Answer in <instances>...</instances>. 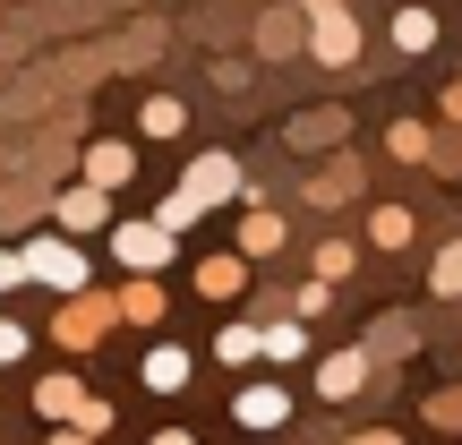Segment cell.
<instances>
[{"label":"cell","instance_id":"1","mask_svg":"<svg viewBox=\"0 0 462 445\" xmlns=\"http://www.w3.org/2000/svg\"><path fill=\"white\" fill-rule=\"evenodd\" d=\"M34 412H43L51 429H86V437H103V429H112V403H103V394H86L78 377H43V385H34Z\"/></svg>","mask_w":462,"mask_h":445},{"label":"cell","instance_id":"2","mask_svg":"<svg viewBox=\"0 0 462 445\" xmlns=\"http://www.w3.org/2000/svg\"><path fill=\"white\" fill-rule=\"evenodd\" d=\"M112 317H120V300H103V292H69V300H60V317H51V343L95 351L103 334H112Z\"/></svg>","mask_w":462,"mask_h":445},{"label":"cell","instance_id":"3","mask_svg":"<svg viewBox=\"0 0 462 445\" xmlns=\"http://www.w3.org/2000/svg\"><path fill=\"white\" fill-rule=\"evenodd\" d=\"M26 274L51 283V292H86V248H69V240H34V248H26Z\"/></svg>","mask_w":462,"mask_h":445},{"label":"cell","instance_id":"4","mask_svg":"<svg viewBox=\"0 0 462 445\" xmlns=\"http://www.w3.org/2000/svg\"><path fill=\"white\" fill-rule=\"evenodd\" d=\"M309 17H317L309 43H317V60H326V69H351V60H360V26H351V9H309Z\"/></svg>","mask_w":462,"mask_h":445},{"label":"cell","instance_id":"5","mask_svg":"<svg viewBox=\"0 0 462 445\" xmlns=\"http://www.w3.org/2000/svg\"><path fill=\"white\" fill-rule=\"evenodd\" d=\"M112 248H120V265H146V274H154V265H171V231L163 223H120Z\"/></svg>","mask_w":462,"mask_h":445},{"label":"cell","instance_id":"6","mask_svg":"<svg viewBox=\"0 0 462 445\" xmlns=\"http://www.w3.org/2000/svg\"><path fill=\"white\" fill-rule=\"evenodd\" d=\"M180 189H189V198H198V206H223L231 189H240V163H231V154H198Z\"/></svg>","mask_w":462,"mask_h":445},{"label":"cell","instance_id":"7","mask_svg":"<svg viewBox=\"0 0 462 445\" xmlns=\"http://www.w3.org/2000/svg\"><path fill=\"white\" fill-rule=\"evenodd\" d=\"M51 215H60V231H95L112 206H103V181H78V189H60L51 198Z\"/></svg>","mask_w":462,"mask_h":445},{"label":"cell","instance_id":"8","mask_svg":"<svg viewBox=\"0 0 462 445\" xmlns=\"http://www.w3.org/2000/svg\"><path fill=\"white\" fill-rule=\"evenodd\" d=\"M231 412H240V429H282V420H291V394H282V385H248Z\"/></svg>","mask_w":462,"mask_h":445},{"label":"cell","instance_id":"9","mask_svg":"<svg viewBox=\"0 0 462 445\" xmlns=\"http://www.w3.org/2000/svg\"><path fill=\"white\" fill-rule=\"evenodd\" d=\"M137 172V154L120 146V137H95V146H86V181H103V189H120Z\"/></svg>","mask_w":462,"mask_h":445},{"label":"cell","instance_id":"10","mask_svg":"<svg viewBox=\"0 0 462 445\" xmlns=\"http://www.w3.org/2000/svg\"><path fill=\"white\" fill-rule=\"evenodd\" d=\"M198 292H206V300H240V292H248V257H206V265H198Z\"/></svg>","mask_w":462,"mask_h":445},{"label":"cell","instance_id":"11","mask_svg":"<svg viewBox=\"0 0 462 445\" xmlns=\"http://www.w3.org/2000/svg\"><path fill=\"white\" fill-rule=\"evenodd\" d=\"M163 309H171V300H163V283H154V274H137L129 292H120V317H129V326H163Z\"/></svg>","mask_w":462,"mask_h":445},{"label":"cell","instance_id":"12","mask_svg":"<svg viewBox=\"0 0 462 445\" xmlns=\"http://www.w3.org/2000/svg\"><path fill=\"white\" fill-rule=\"evenodd\" d=\"M146 385H154V394H180V385H189V351L180 343H154L146 351Z\"/></svg>","mask_w":462,"mask_h":445},{"label":"cell","instance_id":"13","mask_svg":"<svg viewBox=\"0 0 462 445\" xmlns=\"http://www.w3.org/2000/svg\"><path fill=\"white\" fill-rule=\"evenodd\" d=\"M282 248V215L274 206H248V223H240V257H274Z\"/></svg>","mask_w":462,"mask_h":445},{"label":"cell","instance_id":"14","mask_svg":"<svg viewBox=\"0 0 462 445\" xmlns=\"http://www.w3.org/2000/svg\"><path fill=\"white\" fill-rule=\"evenodd\" d=\"M317 385H326L334 403H343V394H360V385H368V360H360V351H334V360L317 368Z\"/></svg>","mask_w":462,"mask_h":445},{"label":"cell","instance_id":"15","mask_svg":"<svg viewBox=\"0 0 462 445\" xmlns=\"http://www.w3.org/2000/svg\"><path fill=\"white\" fill-rule=\"evenodd\" d=\"M257 51H265V60H291V51H300V9H274V17H265V26H257Z\"/></svg>","mask_w":462,"mask_h":445},{"label":"cell","instance_id":"16","mask_svg":"<svg viewBox=\"0 0 462 445\" xmlns=\"http://www.w3.org/2000/svg\"><path fill=\"white\" fill-rule=\"evenodd\" d=\"M351 189H360V163H334V172H317V181H309V206H343Z\"/></svg>","mask_w":462,"mask_h":445},{"label":"cell","instance_id":"17","mask_svg":"<svg viewBox=\"0 0 462 445\" xmlns=\"http://www.w3.org/2000/svg\"><path fill=\"white\" fill-rule=\"evenodd\" d=\"M257 351H265V334H257V326H223V334H215V360H231V368L257 360Z\"/></svg>","mask_w":462,"mask_h":445},{"label":"cell","instance_id":"18","mask_svg":"<svg viewBox=\"0 0 462 445\" xmlns=\"http://www.w3.org/2000/svg\"><path fill=\"white\" fill-rule=\"evenodd\" d=\"M394 43H402V51H429V43H437V17H429V9H402V17H394Z\"/></svg>","mask_w":462,"mask_h":445},{"label":"cell","instance_id":"19","mask_svg":"<svg viewBox=\"0 0 462 445\" xmlns=\"http://www.w3.org/2000/svg\"><path fill=\"white\" fill-rule=\"evenodd\" d=\"M368 240H377V248H402V240H411V215H402V206H377V215H368Z\"/></svg>","mask_w":462,"mask_h":445},{"label":"cell","instance_id":"20","mask_svg":"<svg viewBox=\"0 0 462 445\" xmlns=\"http://www.w3.org/2000/svg\"><path fill=\"white\" fill-rule=\"evenodd\" d=\"M300 351H309V334H300L291 317H274V326H265V360H300Z\"/></svg>","mask_w":462,"mask_h":445},{"label":"cell","instance_id":"21","mask_svg":"<svg viewBox=\"0 0 462 445\" xmlns=\"http://www.w3.org/2000/svg\"><path fill=\"white\" fill-rule=\"evenodd\" d=\"M137 129H146V137H180V103H171V95H154L146 112H137Z\"/></svg>","mask_w":462,"mask_h":445},{"label":"cell","instance_id":"22","mask_svg":"<svg viewBox=\"0 0 462 445\" xmlns=\"http://www.w3.org/2000/svg\"><path fill=\"white\" fill-rule=\"evenodd\" d=\"M334 129H343V112H309L291 120V146H334Z\"/></svg>","mask_w":462,"mask_h":445},{"label":"cell","instance_id":"23","mask_svg":"<svg viewBox=\"0 0 462 445\" xmlns=\"http://www.w3.org/2000/svg\"><path fill=\"white\" fill-rule=\"evenodd\" d=\"M198 215H206V206H198V198H189V189H171V198H163V206H154V223H163V231H189V223H198Z\"/></svg>","mask_w":462,"mask_h":445},{"label":"cell","instance_id":"24","mask_svg":"<svg viewBox=\"0 0 462 445\" xmlns=\"http://www.w3.org/2000/svg\"><path fill=\"white\" fill-rule=\"evenodd\" d=\"M429 146H437V137L420 129V120H402V129H394V154H402V163H429Z\"/></svg>","mask_w":462,"mask_h":445},{"label":"cell","instance_id":"25","mask_svg":"<svg viewBox=\"0 0 462 445\" xmlns=\"http://www.w3.org/2000/svg\"><path fill=\"white\" fill-rule=\"evenodd\" d=\"M429 429H454L462 437V385H446V394L429 403Z\"/></svg>","mask_w":462,"mask_h":445},{"label":"cell","instance_id":"26","mask_svg":"<svg viewBox=\"0 0 462 445\" xmlns=\"http://www.w3.org/2000/svg\"><path fill=\"white\" fill-rule=\"evenodd\" d=\"M317 274L343 283V274H351V248H343V240H326V248H317Z\"/></svg>","mask_w":462,"mask_h":445},{"label":"cell","instance_id":"27","mask_svg":"<svg viewBox=\"0 0 462 445\" xmlns=\"http://www.w3.org/2000/svg\"><path fill=\"white\" fill-rule=\"evenodd\" d=\"M429 283H437V292H462V240L446 248V257H437V274H429Z\"/></svg>","mask_w":462,"mask_h":445},{"label":"cell","instance_id":"28","mask_svg":"<svg viewBox=\"0 0 462 445\" xmlns=\"http://www.w3.org/2000/svg\"><path fill=\"white\" fill-rule=\"evenodd\" d=\"M9 283H34L26 274V248H0V292H9Z\"/></svg>","mask_w":462,"mask_h":445},{"label":"cell","instance_id":"29","mask_svg":"<svg viewBox=\"0 0 462 445\" xmlns=\"http://www.w3.org/2000/svg\"><path fill=\"white\" fill-rule=\"evenodd\" d=\"M26 215H34V198H26V189H17V198H0V231H17Z\"/></svg>","mask_w":462,"mask_h":445},{"label":"cell","instance_id":"30","mask_svg":"<svg viewBox=\"0 0 462 445\" xmlns=\"http://www.w3.org/2000/svg\"><path fill=\"white\" fill-rule=\"evenodd\" d=\"M429 163H437V172H462V137H437V146H429Z\"/></svg>","mask_w":462,"mask_h":445},{"label":"cell","instance_id":"31","mask_svg":"<svg viewBox=\"0 0 462 445\" xmlns=\"http://www.w3.org/2000/svg\"><path fill=\"white\" fill-rule=\"evenodd\" d=\"M17 351H26V334H17V317H0V368H9Z\"/></svg>","mask_w":462,"mask_h":445},{"label":"cell","instance_id":"32","mask_svg":"<svg viewBox=\"0 0 462 445\" xmlns=\"http://www.w3.org/2000/svg\"><path fill=\"white\" fill-rule=\"evenodd\" d=\"M51 445H95V437H86V429H60V437H51Z\"/></svg>","mask_w":462,"mask_h":445},{"label":"cell","instance_id":"33","mask_svg":"<svg viewBox=\"0 0 462 445\" xmlns=\"http://www.w3.org/2000/svg\"><path fill=\"white\" fill-rule=\"evenodd\" d=\"M154 445H198V437H180V429H163V437H154Z\"/></svg>","mask_w":462,"mask_h":445},{"label":"cell","instance_id":"34","mask_svg":"<svg viewBox=\"0 0 462 445\" xmlns=\"http://www.w3.org/2000/svg\"><path fill=\"white\" fill-rule=\"evenodd\" d=\"M351 445H402V437H385V429H377V437H351Z\"/></svg>","mask_w":462,"mask_h":445},{"label":"cell","instance_id":"35","mask_svg":"<svg viewBox=\"0 0 462 445\" xmlns=\"http://www.w3.org/2000/svg\"><path fill=\"white\" fill-rule=\"evenodd\" d=\"M309 9H351V0H309Z\"/></svg>","mask_w":462,"mask_h":445}]
</instances>
